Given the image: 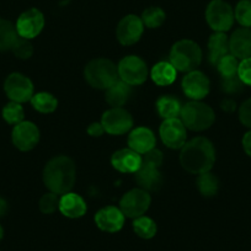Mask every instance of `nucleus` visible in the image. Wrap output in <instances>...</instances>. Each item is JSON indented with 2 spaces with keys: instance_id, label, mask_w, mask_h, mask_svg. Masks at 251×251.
Returning <instances> with one entry per match:
<instances>
[{
  "instance_id": "obj_1",
  "label": "nucleus",
  "mask_w": 251,
  "mask_h": 251,
  "mask_svg": "<svg viewBox=\"0 0 251 251\" xmlns=\"http://www.w3.org/2000/svg\"><path fill=\"white\" fill-rule=\"evenodd\" d=\"M216 160V151L209 139L196 137L181 148L180 161L185 170L191 174L208 173Z\"/></svg>"
},
{
  "instance_id": "obj_2",
  "label": "nucleus",
  "mask_w": 251,
  "mask_h": 251,
  "mask_svg": "<svg viewBox=\"0 0 251 251\" xmlns=\"http://www.w3.org/2000/svg\"><path fill=\"white\" fill-rule=\"evenodd\" d=\"M76 170L73 160L66 155L50 159L43 170V181L50 192L57 195L68 194L73 188Z\"/></svg>"
},
{
  "instance_id": "obj_3",
  "label": "nucleus",
  "mask_w": 251,
  "mask_h": 251,
  "mask_svg": "<svg viewBox=\"0 0 251 251\" xmlns=\"http://www.w3.org/2000/svg\"><path fill=\"white\" fill-rule=\"evenodd\" d=\"M202 60L201 48L191 40H181L173 46L170 50V63L176 71L192 72Z\"/></svg>"
},
{
  "instance_id": "obj_4",
  "label": "nucleus",
  "mask_w": 251,
  "mask_h": 251,
  "mask_svg": "<svg viewBox=\"0 0 251 251\" xmlns=\"http://www.w3.org/2000/svg\"><path fill=\"white\" fill-rule=\"evenodd\" d=\"M86 81L93 88L106 90L117 80V67L106 58H96L89 62L84 71Z\"/></svg>"
},
{
  "instance_id": "obj_5",
  "label": "nucleus",
  "mask_w": 251,
  "mask_h": 251,
  "mask_svg": "<svg viewBox=\"0 0 251 251\" xmlns=\"http://www.w3.org/2000/svg\"><path fill=\"white\" fill-rule=\"evenodd\" d=\"M181 121L191 131H204L213 125L216 116L211 106L201 101H190L181 107Z\"/></svg>"
},
{
  "instance_id": "obj_6",
  "label": "nucleus",
  "mask_w": 251,
  "mask_h": 251,
  "mask_svg": "<svg viewBox=\"0 0 251 251\" xmlns=\"http://www.w3.org/2000/svg\"><path fill=\"white\" fill-rule=\"evenodd\" d=\"M234 10L224 0H212L206 10V20L216 32L230 30L234 23Z\"/></svg>"
},
{
  "instance_id": "obj_7",
  "label": "nucleus",
  "mask_w": 251,
  "mask_h": 251,
  "mask_svg": "<svg viewBox=\"0 0 251 251\" xmlns=\"http://www.w3.org/2000/svg\"><path fill=\"white\" fill-rule=\"evenodd\" d=\"M121 80L129 85H141L148 76V68L143 59L137 55H128L120 62L117 67Z\"/></svg>"
},
{
  "instance_id": "obj_8",
  "label": "nucleus",
  "mask_w": 251,
  "mask_h": 251,
  "mask_svg": "<svg viewBox=\"0 0 251 251\" xmlns=\"http://www.w3.org/2000/svg\"><path fill=\"white\" fill-rule=\"evenodd\" d=\"M105 132L112 136H120L125 134L132 128L133 126V118L128 111H126L122 107H112L107 110L101 118Z\"/></svg>"
},
{
  "instance_id": "obj_9",
  "label": "nucleus",
  "mask_w": 251,
  "mask_h": 251,
  "mask_svg": "<svg viewBox=\"0 0 251 251\" xmlns=\"http://www.w3.org/2000/svg\"><path fill=\"white\" fill-rule=\"evenodd\" d=\"M151 206V196L143 188H133L122 197L120 209L126 217L138 218L147 212Z\"/></svg>"
},
{
  "instance_id": "obj_10",
  "label": "nucleus",
  "mask_w": 251,
  "mask_h": 251,
  "mask_svg": "<svg viewBox=\"0 0 251 251\" xmlns=\"http://www.w3.org/2000/svg\"><path fill=\"white\" fill-rule=\"evenodd\" d=\"M4 90L14 102H26L33 96V84L27 76L20 73H13L6 78Z\"/></svg>"
},
{
  "instance_id": "obj_11",
  "label": "nucleus",
  "mask_w": 251,
  "mask_h": 251,
  "mask_svg": "<svg viewBox=\"0 0 251 251\" xmlns=\"http://www.w3.org/2000/svg\"><path fill=\"white\" fill-rule=\"evenodd\" d=\"M14 146L23 151H28L37 146L40 141V131L37 126L28 121H23V122L15 125L11 133Z\"/></svg>"
},
{
  "instance_id": "obj_12",
  "label": "nucleus",
  "mask_w": 251,
  "mask_h": 251,
  "mask_svg": "<svg viewBox=\"0 0 251 251\" xmlns=\"http://www.w3.org/2000/svg\"><path fill=\"white\" fill-rule=\"evenodd\" d=\"M43 26H45L43 14L37 9H30L19 16L15 27L20 37L31 40L40 35Z\"/></svg>"
},
{
  "instance_id": "obj_13",
  "label": "nucleus",
  "mask_w": 251,
  "mask_h": 251,
  "mask_svg": "<svg viewBox=\"0 0 251 251\" xmlns=\"http://www.w3.org/2000/svg\"><path fill=\"white\" fill-rule=\"evenodd\" d=\"M161 141L166 147L171 149H180L186 143V127L182 121L178 118H170L164 120L161 123L160 129Z\"/></svg>"
},
{
  "instance_id": "obj_14",
  "label": "nucleus",
  "mask_w": 251,
  "mask_h": 251,
  "mask_svg": "<svg viewBox=\"0 0 251 251\" xmlns=\"http://www.w3.org/2000/svg\"><path fill=\"white\" fill-rule=\"evenodd\" d=\"M143 30L144 25L141 18L136 15H127L118 23L116 36L122 45L131 46L138 42L143 35Z\"/></svg>"
},
{
  "instance_id": "obj_15",
  "label": "nucleus",
  "mask_w": 251,
  "mask_h": 251,
  "mask_svg": "<svg viewBox=\"0 0 251 251\" xmlns=\"http://www.w3.org/2000/svg\"><path fill=\"white\" fill-rule=\"evenodd\" d=\"M182 90L192 101H200L209 93V80L203 73L199 71L188 72L182 79Z\"/></svg>"
},
{
  "instance_id": "obj_16",
  "label": "nucleus",
  "mask_w": 251,
  "mask_h": 251,
  "mask_svg": "<svg viewBox=\"0 0 251 251\" xmlns=\"http://www.w3.org/2000/svg\"><path fill=\"white\" fill-rule=\"evenodd\" d=\"M95 223L101 230L107 233H116L122 229L125 224V214L120 208L113 206L100 209L95 216Z\"/></svg>"
},
{
  "instance_id": "obj_17",
  "label": "nucleus",
  "mask_w": 251,
  "mask_h": 251,
  "mask_svg": "<svg viewBox=\"0 0 251 251\" xmlns=\"http://www.w3.org/2000/svg\"><path fill=\"white\" fill-rule=\"evenodd\" d=\"M111 163L121 173H137L142 166V155L131 148L121 149L113 153Z\"/></svg>"
},
{
  "instance_id": "obj_18",
  "label": "nucleus",
  "mask_w": 251,
  "mask_h": 251,
  "mask_svg": "<svg viewBox=\"0 0 251 251\" xmlns=\"http://www.w3.org/2000/svg\"><path fill=\"white\" fill-rule=\"evenodd\" d=\"M230 54L243 60L251 57V30L248 27L238 28L229 38Z\"/></svg>"
},
{
  "instance_id": "obj_19",
  "label": "nucleus",
  "mask_w": 251,
  "mask_h": 251,
  "mask_svg": "<svg viewBox=\"0 0 251 251\" xmlns=\"http://www.w3.org/2000/svg\"><path fill=\"white\" fill-rule=\"evenodd\" d=\"M155 136L147 127H138L128 136L129 148L139 154H146L147 151L155 148Z\"/></svg>"
},
{
  "instance_id": "obj_20",
  "label": "nucleus",
  "mask_w": 251,
  "mask_h": 251,
  "mask_svg": "<svg viewBox=\"0 0 251 251\" xmlns=\"http://www.w3.org/2000/svg\"><path fill=\"white\" fill-rule=\"evenodd\" d=\"M58 209L63 216L68 217V218H79L85 214L86 203L79 195L68 192L59 199Z\"/></svg>"
},
{
  "instance_id": "obj_21",
  "label": "nucleus",
  "mask_w": 251,
  "mask_h": 251,
  "mask_svg": "<svg viewBox=\"0 0 251 251\" xmlns=\"http://www.w3.org/2000/svg\"><path fill=\"white\" fill-rule=\"evenodd\" d=\"M230 54L229 38L224 32H216L209 37L208 41V58L214 66L226 55Z\"/></svg>"
},
{
  "instance_id": "obj_22",
  "label": "nucleus",
  "mask_w": 251,
  "mask_h": 251,
  "mask_svg": "<svg viewBox=\"0 0 251 251\" xmlns=\"http://www.w3.org/2000/svg\"><path fill=\"white\" fill-rule=\"evenodd\" d=\"M136 181L143 190L156 191L163 183V176L159 169L142 165L141 169L136 173Z\"/></svg>"
},
{
  "instance_id": "obj_23",
  "label": "nucleus",
  "mask_w": 251,
  "mask_h": 251,
  "mask_svg": "<svg viewBox=\"0 0 251 251\" xmlns=\"http://www.w3.org/2000/svg\"><path fill=\"white\" fill-rule=\"evenodd\" d=\"M131 96V85L123 80H116L108 89H106V101L112 107H121L128 101Z\"/></svg>"
},
{
  "instance_id": "obj_24",
  "label": "nucleus",
  "mask_w": 251,
  "mask_h": 251,
  "mask_svg": "<svg viewBox=\"0 0 251 251\" xmlns=\"http://www.w3.org/2000/svg\"><path fill=\"white\" fill-rule=\"evenodd\" d=\"M151 75L156 85H170L176 79V69L170 62H159L153 67Z\"/></svg>"
},
{
  "instance_id": "obj_25",
  "label": "nucleus",
  "mask_w": 251,
  "mask_h": 251,
  "mask_svg": "<svg viewBox=\"0 0 251 251\" xmlns=\"http://www.w3.org/2000/svg\"><path fill=\"white\" fill-rule=\"evenodd\" d=\"M156 111L164 120L177 118L181 112V105L177 99L173 96H161L156 101Z\"/></svg>"
},
{
  "instance_id": "obj_26",
  "label": "nucleus",
  "mask_w": 251,
  "mask_h": 251,
  "mask_svg": "<svg viewBox=\"0 0 251 251\" xmlns=\"http://www.w3.org/2000/svg\"><path fill=\"white\" fill-rule=\"evenodd\" d=\"M18 37L15 26L5 19H0V52L11 50Z\"/></svg>"
},
{
  "instance_id": "obj_27",
  "label": "nucleus",
  "mask_w": 251,
  "mask_h": 251,
  "mask_svg": "<svg viewBox=\"0 0 251 251\" xmlns=\"http://www.w3.org/2000/svg\"><path fill=\"white\" fill-rule=\"evenodd\" d=\"M33 108L41 113H50L57 108L58 101L52 94L50 93H38L35 94L31 99Z\"/></svg>"
},
{
  "instance_id": "obj_28",
  "label": "nucleus",
  "mask_w": 251,
  "mask_h": 251,
  "mask_svg": "<svg viewBox=\"0 0 251 251\" xmlns=\"http://www.w3.org/2000/svg\"><path fill=\"white\" fill-rule=\"evenodd\" d=\"M197 187H199L200 192H201L203 196H216L219 187L218 178H217L213 174L209 173V171L208 173L200 174L199 178H197Z\"/></svg>"
},
{
  "instance_id": "obj_29",
  "label": "nucleus",
  "mask_w": 251,
  "mask_h": 251,
  "mask_svg": "<svg viewBox=\"0 0 251 251\" xmlns=\"http://www.w3.org/2000/svg\"><path fill=\"white\" fill-rule=\"evenodd\" d=\"M133 230L139 238L151 239L156 234V224L153 219L142 216L134 218Z\"/></svg>"
},
{
  "instance_id": "obj_30",
  "label": "nucleus",
  "mask_w": 251,
  "mask_h": 251,
  "mask_svg": "<svg viewBox=\"0 0 251 251\" xmlns=\"http://www.w3.org/2000/svg\"><path fill=\"white\" fill-rule=\"evenodd\" d=\"M141 19L144 26L149 28H156L163 25V23L165 21V13H164L163 9L151 6V8H148L143 11Z\"/></svg>"
},
{
  "instance_id": "obj_31",
  "label": "nucleus",
  "mask_w": 251,
  "mask_h": 251,
  "mask_svg": "<svg viewBox=\"0 0 251 251\" xmlns=\"http://www.w3.org/2000/svg\"><path fill=\"white\" fill-rule=\"evenodd\" d=\"M239 63L240 62L238 58L234 57L233 54H228L222 58L217 64V68H218L222 78H230V76L238 75Z\"/></svg>"
},
{
  "instance_id": "obj_32",
  "label": "nucleus",
  "mask_w": 251,
  "mask_h": 251,
  "mask_svg": "<svg viewBox=\"0 0 251 251\" xmlns=\"http://www.w3.org/2000/svg\"><path fill=\"white\" fill-rule=\"evenodd\" d=\"M234 18L243 27H251V0H240L236 4Z\"/></svg>"
},
{
  "instance_id": "obj_33",
  "label": "nucleus",
  "mask_w": 251,
  "mask_h": 251,
  "mask_svg": "<svg viewBox=\"0 0 251 251\" xmlns=\"http://www.w3.org/2000/svg\"><path fill=\"white\" fill-rule=\"evenodd\" d=\"M24 108L19 102L10 101L3 108V118L10 125H18L24 121Z\"/></svg>"
},
{
  "instance_id": "obj_34",
  "label": "nucleus",
  "mask_w": 251,
  "mask_h": 251,
  "mask_svg": "<svg viewBox=\"0 0 251 251\" xmlns=\"http://www.w3.org/2000/svg\"><path fill=\"white\" fill-rule=\"evenodd\" d=\"M11 50H13L14 54H15L18 58H20V59H28V58L32 55L33 47H32V43L30 42V40H27V38H23L19 36L18 40L15 41V43H14Z\"/></svg>"
},
{
  "instance_id": "obj_35",
  "label": "nucleus",
  "mask_w": 251,
  "mask_h": 251,
  "mask_svg": "<svg viewBox=\"0 0 251 251\" xmlns=\"http://www.w3.org/2000/svg\"><path fill=\"white\" fill-rule=\"evenodd\" d=\"M59 207V197L54 192L45 194L40 200V209L45 214H50Z\"/></svg>"
},
{
  "instance_id": "obj_36",
  "label": "nucleus",
  "mask_w": 251,
  "mask_h": 251,
  "mask_svg": "<svg viewBox=\"0 0 251 251\" xmlns=\"http://www.w3.org/2000/svg\"><path fill=\"white\" fill-rule=\"evenodd\" d=\"M161 163H163V153L155 148L147 151L143 158H142V165L148 166V168L159 169Z\"/></svg>"
},
{
  "instance_id": "obj_37",
  "label": "nucleus",
  "mask_w": 251,
  "mask_h": 251,
  "mask_svg": "<svg viewBox=\"0 0 251 251\" xmlns=\"http://www.w3.org/2000/svg\"><path fill=\"white\" fill-rule=\"evenodd\" d=\"M238 76L244 85L251 86V57L240 60L238 69Z\"/></svg>"
},
{
  "instance_id": "obj_38",
  "label": "nucleus",
  "mask_w": 251,
  "mask_h": 251,
  "mask_svg": "<svg viewBox=\"0 0 251 251\" xmlns=\"http://www.w3.org/2000/svg\"><path fill=\"white\" fill-rule=\"evenodd\" d=\"M222 86H223L224 91H226V93L229 94H233V93H239V91L243 89L244 84L243 81L239 79V76L235 75V76H230V78H223Z\"/></svg>"
},
{
  "instance_id": "obj_39",
  "label": "nucleus",
  "mask_w": 251,
  "mask_h": 251,
  "mask_svg": "<svg viewBox=\"0 0 251 251\" xmlns=\"http://www.w3.org/2000/svg\"><path fill=\"white\" fill-rule=\"evenodd\" d=\"M239 120L245 127L251 129V99L244 101L239 108Z\"/></svg>"
},
{
  "instance_id": "obj_40",
  "label": "nucleus",
  "mask_w": 251,
  "mask_h": 251,
  "mask_svg": "<svg viewBox=\"0 0 251 251\" xmlns=\"http://www.w3.org/2000/svg\"><path fill=\"white\" fill-rule=\"evenodd\" d=\"M103 132H105V129H103L101 123H98V122L91 123V125L88 127V133L90 134L91 137H100Z\"/></svg>"
},
{
  "instance_id": "obj_41",
  "label": "nucleus",
  "mask_w": 251,
  "mask_h": 251,
  "mask_svg": "<svg viewBox=\"0 0 251 251\" xmlns=\"http://www.w3.org/2000/svg\"><path fill=\"white\" fill-rule=\"evenodd\" d=\"M243 147L245 153L251 158V129L248 132V133H245V136H244Z\"/></svg>"
},
{
  "instance_id": "obj_42",
  "label": "nucleus",
  "mask_w": 251,
  "mask_h": 251,
  "mask_svg": "<svg viewBox=\"0 0 251 251\" xmlns=\"http://www.w3.org/2000/svg\"><path fill=\"white\" fill-rule=\"evenodd\" d=\"M222 108H223L224 111H226V112H231V111L235 110V102H234L233 100H224L223 102H222Z\"/></svg>"
},
{
  "instance_id": "obj_43",
  "label": "nucleus",
  "mask_w": 251,
  "mask_h": 251,
  "mask_svg": "<svg viewBox=\"0 0 251 251\" xmlns=\"http://www.w3.org/2000/svg\"><path fill=\"white\" fill-rule=\"evenodd\" d=\"M8 211V203L3 197H0V217H3Z\"/></svg>"
},
{
  "instance_id": "obj_44",
  "label": "nucleus",
  "mask_w": 251,
  "mask_h": 251,
  "mask_svg": "<svg viewBox=\"0 0 251 251\" xmlns=\"http://www.w3.org/2000/svg\"><path fill=\"white\" fill-rule=\"evenodd\" d=\"M3 236H4V229H3V226H0V240L3 239Z\"/></svg>"
}]
</instances>
